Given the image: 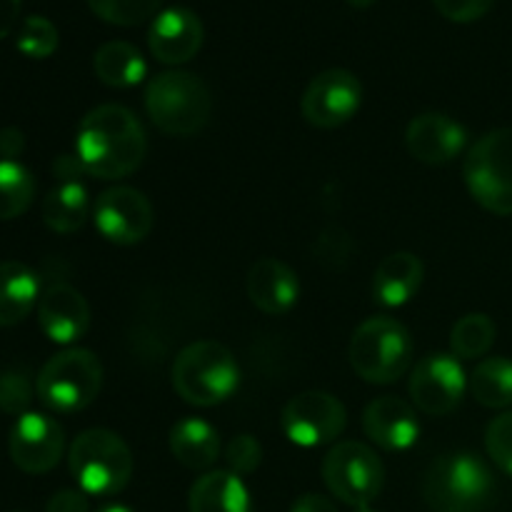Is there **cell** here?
I'll return each instance as SVG.
<instances>
[{
  "label": "cell",
  "mask_w": 512,
  "mask_h": 512,
  "mask_svg": "<svg viewBox=\"0 0 512 512\" xmlns=\"http://www.w3.org/2000/svg\"><path fill=\"white\" fill-rule=\"evenodd\" d=\"M55 175L60 178V183H78V175L85 173L83 165H80L78 155H60L53 165Z\"/></svg>",
  "instance_id": "cell-39"
},
{
  "label": "cell",
  "mask_w": 512,
  "mask_h": 512,
  "mask_svg": "<svg viewBox=\"0 0 512 512\" xmlns=\"http://www.w3.org/2000/svg\"><path fill=\"white\" fill-rule=\"evenodd\" d=\"M40 280L33 268L18 260L0 263V328L18 325L38 308Z\"/></svg>",
  "instance_id": "cell-22"
},
{
  "label": "cell",
  "mask_w": 512,
  "mask_h": 512,
  "mask_svg": "<svg viewBox=\"0 0 512 512\" xmlns=\"http://www.w3.org/2000/svg\"><path fill=\"white\" fill-rule=\"evenodd\" d=\"M33 400V385L28 375L20 370H8L0 375V410L8 415L28 413V405Z\"/></svg>",
  "instance_id": "cell-33"
},
{
  "label": "cell",
  "mask_w": 512,
  "mask_h": 512,
  "mask_svg": "<svg viewBox=\"0 0 512 512\" xmlns=\"http://www.w3.org/2000/svg\"><path fill=\"white\" fill-rule=\"evenodd\" d=\"M68 468L85 495L110 498L128 488L135 460L118 433L90 428L70 443Z\"/></svg>",
  "instance_id": "cell-5"
},
{
  "label": "cell",
  "mask_w": 512,
  "mask_h": 512,
  "mask_svg": "<svg viewBox=\"0 0 512 512\" xmlns=\"http://www.w3.org/2000/svg\"><path fill=\"white\" fill-rule=\"evenodd\" d=\"M468 390V375L453 353H430L410 370L408 393L415 408L425 415H450Z\"/></svg>",
  "instance_id": "cell-11"
},
{
  "label": "cell",
  "mask_w": 512,
  "mask_h": 512,
  "mask_svg": "<svg viewBox=\"0 0 512 512\" xmlns=\"http://www.w3.org/2000/svg\"><path fill=\"white\" fill-rule=\"evenodd\" d=\"M8 453L15 468L28 475L50 473L65 453V433L45 413H23L8 435Z\"/></svg>",
  "instance_id": "cell-14"
},
{
  "label": "cell",
  "mask_w": 512,
  "mask_h": 512,
  "mask_svg": "<svg viewBox=\"0 0 512 512\" xmlns=\"http://www.w3.org/2000/svg\"><path fill=\"white\" fill-rule=\"evenodd\" d=\"M348 358L365 383H398L413 365L410 330L390 315H373L355 328Z\"/></svg>",
  "instance_id": "cell-6"
},
{
  "label": "cell",
  "mask_w": 512,
  "mask_h": 512,
  "mask_svg": "<svg viewBox=\"0 0 512 512\" xmlns=\"http://www.w3.org/2000/svg\"><path fill=\"white\" fill-rule=\"evenodd\" d=\"M103 388V363L93 350L65 348L40 368L35 393L53 413H80Z\"/></svg>",
  "instance_id": "cell-7"
},
{
  "label": "cell",
  "mask_w": 512,
  "mask_h": 512,
  "mask_svg": "<svg viewBox=\"0 0 512 512\" xmlns=\"http://www.w3.org/2000/svg\"><path fill=\"white\" fill-rule=\"evenodd\" d=\"M363 430L378 448L388 453H403L420 438L418 413L398 395H383L363 410Z\"/></svg>",
  "instance_id": "cell-18"
},
{
  "label": "cell",
  "mask_w": 512,
  "mask_h": 512,
  "mask_svg": "<svg viewBox=\"0 0 512 512\" xmlns=\"http://www.w3.org/2000/svg\"><path fill=\"white\" fill-rule=\"evenodd\" d=\"M468 145V130L445 113H420L405 130V148L418 163L445 165Z\"/></svg>",
  "instance_id": "cell-17"
},
{
  "label": "cell",
  "mask_w": 512,
  "mask_h": 512,
  "mask_svg": "<svg viewBox=\"0 0 512 512\" xmlns=\"http://www.w3.org/2000/svg\"><path fill=\"white\" fill-rule=\"evenodd\" d=\"M163 0H88L90 10L100 20L120 28H133V25L145 23L160 13Z\"/></svg>",
  "instance_id": "cell-29"
},
{
  "label": "cell",
  "mask_w": 512,
  "mask_h": 512,
  "mask_svg": "<svg viewBox=\"0 0 512 512\" xmlns=\"http://www.w3.org/2000/svg\"><path fill=\"white\" fill-rule=\"evenodd\" d=\"M60 35L58 28L50 23L43 15H28V18L20 23L18 38H15V48L25 55V58L33 60H45L58 50Z\"/></svg>",
  "instance_id": "cell-30"
},
{
  "label": "cell",
  "mask_w": 512,
  "mask_h": 512,
  "mask_svg": "<svg viewBox=\"0 0 512 512\" xmlns=\"http://www.w3.org/2000/svg\"><path fill=\"white\" fill-rule=\"evenodd\" d=\"M320 473L330 495L350 508H365L383 493V460L370 445L358 443V440L335 443L323 458Z\"/></svg>",
  "instance_id": "cell-9"
},
{
  "label": "cell",
  "mask_w": 512,
  "mask_h": 512,
  "mask_svg": "<svg viewBox=\"0 0 512 512\" xmlns=\"http://www.w3.org/2000/svg\"><path fill=\"white\" fill-rule=\"evenodd\" d=\"M148 135L143 123L125 105H98L78 125L75 155L85 175L98 180H120L143 165Z\"/></svg>",
  "instance_id": "cell-1"
},
{
  "label": "cell",
  "mask_w": 512,
  "mask_h": 512,
  "mask_svg": "<svg viewBox=\"0 0 512 512\" xmlns=\"http://www.w3.org/2000/svg\"><path fill=\"white\" fill-rule=\"evenodd\" d=\"M188 508L190 512H253V500L240 475L210 470L190 488Z\"/></svg>",
  "instance_id": "cell-21"
},
{
  "label": "cell",
  "mask_w": 512,
  "mask_h": 512,
  "mask_svg": "<svg viewBox=\"0 0 512 512\" xmlns=\"http://www.w3.org/2000/svg\"><path fill=\"white\" fill-rule=\"evenodd\" d=\"M248 298L260 313L283 315L298 303L300 280L288 263L278 258H260L250 265L245 278Z\"/></svg>",
  "instance_id": "cell-19"
},
{
  "label": "cell",
  "mask_w": 512,
  "mask_h": 512,
  "mask_svg": "<svg viewBox=\"0 0 512 512\" xmlns=\"http://www.w3.org/2000/svg\"><path fill=\"white\" fill-rule=\"evenodd\" d=\"M345 3L353 5V8H358V10H365V8H370V5H373L375 0H345Z\"/></svg>",
  "instance_id": "cell-40"
},
{
  "label": "cell",
  "mask_w": 512,
  "mask_h": 512,
  "mask_svg": "<svg viewBox=\"0 0 512 512\" xmlns=\"http://www.w3.org/2000/svg\"><path fill=\"white\" fill-rule=\"evenodd\" d=\"M38 323L45 338L58 345H73L88 333L90 305L78 288L53 283L40 293Z\"/></svg>",
  "instance_id": "cell-16"
},
{
  "label": "cell",
  "mask_w": 512,
  "mask_h": 512,
  "mask_svg": "<svg viewBox=\"0 0 512 512\" xmlns=\"http://www.w3.org/2000/svg\"><path fill=\"white\" fill-rule=\"evenodd\" d=\"M25 148L23 133L15 128L0 130V158L3 160H15Z\"/></svg>",
  "instance_id": "cell-37"
},
{
  "label": "cell",
  "mask_w": 512,
  "mask_h": 512,
  "mask_svg": "<svg viewBox=\"0 0 512 512\" xmlns=\"http://www.w3.org/2000/svg\"><path fill=\"white\" fill-rule=\"evenodd\" d=\"M225 463H228L230 473L235 475L255 473L263 463V445L250 433L235 435L228 448H225Z\"/></svg>",
  "instance_id": "cell-32"
},
{
  "label": "cell",
  "mask_w": 512,
  "mask_h": 512,
  "mask_svg": "<svg viewBox=\"0 0 512 512\" xmlns=\"http://www.w3.org/2000/svg\"><path fill=\"white\" fill-rule=\"evenodd\" d=\"M45 512H90L88 495H85L83 490H58V493L45 503Z\"/></svg>",
  "instance_id": "cell-35"
},
{
  "label": "cell",
  "mask_w": 512,
  "mask_h": 512,
  "mask_svg": "<svg viewBox=\"0 0 512 512\" xmlns=\"http://www.w3.org/2000/svg\"><path fill=\"white\" fill-rule=\"evenodd\" d=\"M353 512H375L370 505H365V508H353Z\"/></svg>",
  "instance_id": "cell-42"
},
{
  "label": "cell",
  "mask_w": 512,
  "mask_h": 512,
  "mask_svg": "<svg viewBox=\"0 0 512 512\" xmlns=\"http://www.w3.org/2000/svg\"><path fill=\"white\" fill-rule=\"evenodd\" d=\"M90 218V198L85 185L80 183H60L43 200V223L53 233H78Z\"/></svg>",
  "instance_id": "cell-25"
},
{
  "label": "cell",
  "mask_w": 512,
  "mask_h": 512,
  "mask_svg": "<svg viewBox=\"0 0 512 512\" xmlns=\"http://www.w3.org/2000/svg\"><path fill=\"white\" fill-rule=\"evenodd\" d=\"M463 178L480 208L512 215V128L490 130L468 150Z\"/></svg>",
  "instance_id": "cell-8"
},
{
  "label": "cell",
  "mask_w": 512,
  "mask_h": 512,
  "mask_svg": "<svg viewBox=\"0 0 512 512\" xmlns=\"http://www.w3.org/2000/svg\"><path fill=\"white\" fill-rule=\"evenodd\" d=\"M485 450L503 473L512 475V410L490 420L485 430Z\"/></svg>",
  "instance_id": "cell-31"
},
{
  "label": "cell",
  "mask_w": 512,
  "mask_h": 512,
  "mask_svg": "<svg viewBox=\"0 0 512 512\" xmlns=\"http://www.w3.org/2000/svg\"><path fill=\"white\" fill-rule=\"evenodd\" d=\"M93 70L98 80L108 88H133L148 73L143 53L133 43L110 40L100 45L93 55Z\"/></svg>",
  "instance_id": "cell-24"
},
{
  "label": "cell",
  "mask_w": 512,
  "mask_h": 512,
  "mask_svg": "<svg viewBox=\"0 0 512 512\" xmlns=\"http://www.w3.org/2000/svg\"><path fill=\"white\" fill-rule=\"evenodd\" d=\"M173 388L195 408L225 403L240 385V365L228 345L218 340H195L185 345L173 363Z\"/></svg>",
  "instance_id": "cell-3"
},
{
  "label": "cell",
  "mask_w": 512,
  "mask_h": 512,
  "mask_svg": "<svg viewBox=\"0 0 512 512\" xmlns=\"http://www.w3.org/2000/svg\"><path fill=\"white\" fill-rule=\"evenodd\" d=\"M290 512H338V508H335L333 500H328L325 495L305 493L295 500Z\"/></svg>",
  "instance_id": "cell-36"
},
{
  "label": "cell",
  "mask_w": 512,
  "mask_h": 512,
  "mask_svg": "<svg viewBox=\"0 0 512 512\" xmlns=\"http://www.w3.org/2000/svg\"><path fill=\"white\" fill-rule=\"evenodd\" d=\"M285 435L300 448L333 445L348 425V410L325 390H305L285 403L280 415Z\"/></svg>",
  "instance_id": "cell-10"
},
{
  "label": "cell",
  "mask_w": 512,
  "mask_h": 512,
  "mask_svg": "<svg viewBox=\"0 0 512 512\" xmlns=\"http://www.w3.org/2000/svg\"><path fill=\"white\" fill-rule=\"evenodd\" d=\"M35 178L18 160L0 158V220H15L33 205Z\"/></svg>",
  "instance_id": "cell-28"
},
{
  "label": "cell",
  "mask_w": 512,
  "mask_h": 512,
  "mask_svg": "<svg viewBox=\"0 0 512 512\" xmlns=\"http://www.w3.org/2000/svg\"><path fill=\"white\" fill-rule=\"evenodd\" d=\"M433 5L450 23H475L493 8L495 0H433Z\"/></svg>",
  "instance_id": "cell-34"
},
{
  "label": "cell",
  "mask_w": 512,
  "mask_h": 512,
  "mask_svg": "<svg viewBox=\"0 0 512 512\" xmlns=\"http://www.w3.org/2000/svg\"><path fill=\"white\" fill-rule=\"evenodd\" d=\"M98 512H133L128 508V505H105V508H100Z\"/></svg>",
  "instance_id": "cell-41"
},
{
  "label": "cell",
  "mask_w": 512,
  "mask_h": 512,
  "mask_svg": "<svg viewBox=\"0 0 512 512\" xmlns=\"http://www.w3.org/2000/svg\"><path fill=\"white\" fill-rule=\"evenodd\" d=\"M145 113L165 135L188 138L208 125L213 95L203 78L188 70H163L145 88Z\"/></svg>",
  "instance_id": "cell-2"
},
{
  "label": "cell",
  "mask_w": 512,
  "mask_h": 512,
  "mask_svg": "<svg viewBox=\"0 0 512 512\" xmlns=\"http://www.w3.org/2000/svg\"><path fill=\"white\" fill-rule=\"evenodd\" d=\"M493 493V473L473 453L440 455L423 475V500L433 512H483Z\"/></svg>",
  "instance_id": "cell-4"
},
{
  "label": "cell",
  "mask_w": 512,
  "mask_h": 512,
  "mask_svg": "<svg viewBox=\"0 0 512 512\" xmlns=\"http://www.w3.org/2000/svg\"><path fill=\"white\" fill-rule=\"evenodd\" d=\"M170 453L183 468L208 470L220 455V435L208 420L183 418L170 428Z\"/></svg>",
  "instance_id": "cell-23"
},
{
  "label": "cell",
  "mask_w": 512,
  "mask_h": 512,
  "mask_svg": "<svg viewBox=\"0 0 512 512\" xmlns=\"http://www.w3.org/2000/svg\"><path fill=\"white\" fill-rule=\"evenodd\" d=\"M203 20L185 5L160 10L150 23L148 48L163 65H183L203 48Z\"/></svg>",
  "instance_id": "cell-15"
},
{
  "label": "cell",
  "mask_w": 512,
  "mask_h": 512,
  "mask_svg": "<svg viewBox=\"0 0 512 512\" xmlns=\"http://www.w3.org/2000/svg\"><path fill=\"white\" fill-rule=\"evenodd\" d=\"M498 328L485 313H468L450 330V353L460 360H478L493 348Z\"/></svg>",
  "instance_id": "cell-27"
},
{
  "label": "cell",
  "mask_w": 512,
  "mask_h": 512,
  "mask_svg": "<svg viewBox=\"0 0 512 512\" xmlns=\"http://www.w3.org/2000/svg\"><path fill=\"white\" fill-rule=\"evenodd\" d=\"M20 8H23V0H0V40L13 33L20 18Z\"/></svg>",
  "instance_id": "cell-38"
},
{
  "label": "cell",
  "mask_w": 512,
  "mask_h": 512,
  "mask_svg": "<svg viewBox=\"0 0 512 512\" xmlns=\"http://www.w3.org/2000/svg\"><path fill=\"white\" fill-rule=\"evenodd\" d=\"M425 278V265L413 253H393L383 258L373 275V295L385 308L410 303Z\"/></svg>",
  "instance_id": "cell-20"
},
{
  "label": "cell",
  "mask_w": 512,
  "mask_h": 512,
  "mask_svg": "<svg viewBox=\"0 0 512 512\" xmlns=\"http://www.w3.org/2000/svg\"><path fill=\"white\" fill-rule=\"evenodd\" d=\"M93 223L98 233L113 245H138L150 235L155 223L148 195L128 185H115L98 195L93 208Z\"/></svg>",
  "instance_id": "cell-13"
},
{
  "label": "cell",
  "mask_w": 512,
  "mask_h": 512,
  "mask_svg": "<svg viewBox=\"0 0 512 512\" xmlns=\"http://www.w3.org/2000/svg\"><path fill=\"white\" fill-rule=\"evenodd\" d=\"M363 103V85L350 70L330 68L315 75L305 88L300 110L313 128L333 130L350 123Z\"/></svg>",
  "instance_id": "cell-12"
},
{
  "label": "cell",
  "mask_w": 512,
  "mask_h": 512,
  "mask_svg": "<svg viewBox=\"0 0 512 512\" xmlns=\"http://www.w3.org/2000/svg\"><path fill=\"white\" fill-rule=\"evenodd\" d=\"M468 390L483 408L505 410L512 405V360L495 355L475 365L468 378Z\"/></svg>",
  "instance_id": "cell-26"
}]
</instances>
